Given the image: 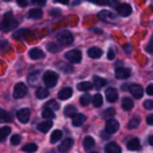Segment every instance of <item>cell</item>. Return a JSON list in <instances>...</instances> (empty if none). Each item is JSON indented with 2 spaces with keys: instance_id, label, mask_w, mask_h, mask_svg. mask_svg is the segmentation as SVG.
Segmentation results:
<instances>
[{
  "instance_id": "obj_16",
  "label": "cell",
  "mask_w": 153,
  "mask_h": 153,
  "mask_svg": "<svg viewBox=\"0 0 153 153\" xmlns=\"http://www.w3.org/2000/svg\"><path fill=\"white\" fill-rule=\"evenodd\" d=\"M51 128H53V121H47V120L40 122V124L38 125V129H39V132H42V133H47Z\"/></svg>"
},
{
  "instance_id": "obj_49",
  "label": "cell",
  "mask_w": 153,
  "mask_h": 153,
  "mask_svg": "<svg viewBox=\"0 0 153 153\" xmlns=\"http://www.w3.org/2000/svg\"><path fill=\"white\" fill-rule=\"evenodd\" d=\"M149 144H151V145L153 146V134L151 136V137H149Z\"/></svg>"
},
{
  "instance_id": "obj_7",
  "label": "cell",
  "mask_w": 153,
  "mask_h": 153,
  "mask_svg": "<svg viewBox=\"0 0 153 153\" xmlns=\"http://www.w3.org/2000/svg\"><path fill=\"white\" fill-rule=\"evenodd\" d=\"M116 10H117V13H118L120 16H124V18H126V16H129L130 13H132V7H130L129 4H126V3L118 4V7H117Z\"/></svg>"
},
{
  "instance_id": "obj_50",
  "label": "cell",
  "mask_w": 153,
  "mask_h": 153,
  "mask_svg": "<svg viewBox=\"0 0 153 153\" xmlns=\"http://www.w3.org/2000/svg\"><path fill=\"white\" fill-rule=\"evenodd\" d=\"M90 153H98V152H90Z\"/></svg>"
},
{
  "instance_id": "obj_18",
  "label": "cell",
  "mask_w": 153,
  "mask_h": 153,
  "mask_svg": "<svg viewBox=\"0 0 153 153\" xmlns=\"http://www.w3.org/2000/svg\"><path fill=\"white\" fill-rule=\"evenodd\" d=\"M71 94H73V90L70 89V87H65V89H62L61 91H59L58 97H59V100L65 101V100H69V98L71 97Z\"/></svg>"
},
{
  "instance_id": "obj_41",
  "label": "cell",
  "mask_w": 153,
  "mask_h": 153,
  "mask_svg": "<svg viewBox=\"0 0 153 153\" xmlns=\"http://www.w3.org/2000/svg\"><path fill=\"white\" fill-rule=\"evenodd\" d=\"M27 34H28V30H20V31H18V32L13 34V38L19 39V38H22V36H26Z\"/></svg>"
},
{
  "instance_id": "obj_10",
  "label": "cell",
  "mask_w": 153,
  "mask_h": 153,
  "mask_svg": "<svg viewBox=\"0 0 153 153\" xmlns=\"http://www.w3.org/2000/svg\"><path fill=\"white\" fill-rule=\"evenodd\" d=\"M30 110L28 109H20V110L16 113V117H18L19 122H22V124H27V122L30 121Z\"/></svg>"
},
{
  "instance_id": "obj_38",
  "label": "cell",
  "mask_w": 153,
  "mask_h": 153,
  "mask_svg": "<svg viewBox=\"0 0 153 153\" xmlns=\"http://www.w3.org/2000/svg\"><path fill=\"white\" fill-rule=\"evenodd\" d=\"M47 109H51V110H58L59 109V103L56 102V101H50V102L47 103V106H46Z\"/></svg>"
},
{
  "instance_id": "obj_25",
  "label": "cell",
  "mask_w": 153,
  "mask_h": 153,
  "mask_svg": "<svg viewBox=\"0 0 153 153\" xmlns=\"http://www.w3.org/2000/svg\"><path fill=\"white\" fill-rule=\"evenodd\" d=\"M10 121H11V114L8 111L3 110V109H0V122L1 124H7Z\"/></svg>"
},
{
  "instance_id": "obj_1",
  "label": "cell",
  "mask_w": 153,
  "mask_h": 153,
  "mask_svg": "<svg viewBox=\"0 0 153 153\" xmlns=\"http://www.w3.org/2000/svg\"><path fill=\"white\" fill-rule=\"evenodd\" d=\"M16 27H18V22L12 18V13L11 12L7 13V15L4 16V19L1 20V23H0V30L4 32L12 31V30L16 28Z\"/></svg>"
},
{
  "instance_id": "obj_35",
  "label": "cell",
  "mask_w": 153,
  "mask_h": 153,
  "mask_svg": "<svg viewBox=\"0 0 153 153\" xmlns=\"http://www.w3.org/2000/svg\"><path fill=\"white\" fill-rule=\"evenodd\" d=\"M138 125H140V118H138V117H133L129 121V124H128V128H129V129H136Z\"/></svg>"
},
{
  "instance_id": "obj_37",
  "label": "cell",
  "mask_w": 153,
  "mask_h": 153,
  "mask_svg": "<svg viewBox=\"0 0 153 153\" xmlns=\"http://www.w3.org/2000/svg\"><path fill=\"white\" fill-rule=\"evenodd\" d=\"M47 50L51 53H58L61 50V46H56L55 43H47Z\"/></svg>"
},
{
  "instance_id": "obj_3",
  "label": "cell",
  "mask_w": 153,
  "mask_h": 153,
  "mask_svg": "<svg viewBox=\"0 0 153 153\" xmlns=\"http://www.w3.org/2000/svg\"><path fill=\"white\" fill-rule=\"evenodd\" d=\"M43 82L46 83V86L48 87H54L58 82V74L54 71H46L43 74Z\"/></svg>"
},
{
  "instance_id": "obj_28",
  "label": "cell",
  "mask_w": 153,
  "mask_h": 153,
  "mask_svg": "<svg viewBox=\"0 0 153 153\" xmlns=\"http://www.w3.org/2000/svg\"><path fill=\"white\" fill-rule=\"evenodd\" d=\"M93 105L95 106V108H100V106H102V102H103V98L101 94H95L93 95V100H91Z\"/></svg>"
},
{
  "instance_id": "obj_11",
  "label": "cell",
  "mask_w": 153,
  "mask_h": 153,
  "mask_svg": "<svg viewBox=\"0 0 153 153\" xmlns=\"http://www.w3.org/2000/svg\"><path fill=\"white\" fill-rule=\"evenodd\" d=\"M114 74H116L117 79H126V78H129V75H130V70L126 69V67H117Z\"/></svg>"
},
{
  "instance_id": "obj_33",
  "label": "cell",
  "mask_w": 153,
  "mask_h": 153,
  "mask_svg": "<svg viewBox=\"0 0 153 153\" xmlns=\"http://www.w3.org/2000/svg\"><path fill=\"white\" fill-rule=\"evenodd\" d=\"M61 138H62V132L61 130H55V132H53V134H51L50 141H51V144H55V143H58Z\"/></svg>"
},
{
  "instance_id": "obj_46",
  "label": "cell",
  "mask_w": 153,
  "mask_h": 153,
  "mask_svg": "<svg viewBox=\"0 0 153 153\" xmlns=\"http://www.w3.org/2000/svg\"><path fill=\"white\" fill-rule=\"evenodd\" d=\"M146 122H148V125H153V114H149L146 117Z\"/></svg>"
},
{
  "instance_id": "obj_34",
  "label": "cell",
  "mask_w": 153,
  "mask_h": 153,
  "mask_svg": "<svg viewBox=\"0 0 153 153\" xmlns=\"http://www.w3.org/2000/svg\"><path fill=\"white\" fill-rule=\"evenodd\" d=\"M91 87H93V83H90V82H81L78 85V90H81V91H89Z\"/></svg>"
},
{
  "instance_id": "obj_21",
  "label": "cell",
  "mask_w": 153,
  "mask_h": 153,
  "mask_svg": "<svg viewBox=\"0 0 153 153\" xmlns=\"http://www.w3.org/2000/svg\"><path fill=\"white\" fill-rule=\"evenodd\" d=\"M133 106H134V102H133L132 98L125 97L124 100H122V109H124V110H126V111L132 110Z\"/></svg>"
},
{
  "instance_id": "obj_48",
  "label": "cell",
  "mask_w": 153,
  "mask_h": 153,
  "mask_svg": "<svg viewBox=\"0 0 153 153\" xmlns=\"http://www.w3.org/2000/svg\"><path fill=\"white\" fill-rule=\"evenodd\" d=\"M18 4L20 5V7H26L28 3H27V1H23V0H18Z\"/></svg>"
},
{
  "instance_id": "obj_47",
  "label": "cell",
  "mask_w": 153,
  "mask_h": 153,
  "mask_svg": "<svg viewBox=\"0 0 153 153\" xmlns=\"http://www.w3.org/2000/svg\"><path fill=\"white\" fill-rule=\"evenodd\" d=\"M3 48H8V43L5 42V40L0 42V50H3Z\"/></svg>"
},
{
  "instance_id": "obj_30",
  "label": "cell",
  "mask_w": 153,
  "mask_h": 153,
  "mask_svg": "<svg viewBox=\"0 0 153 153\" xmlns=\"http://www.w3.org/2000/svg\"><path fill=\"white\" fill-rule=\"evenodd\" d=\"M10 133H11V128H8V126L1 128V129H0V143H3V141L5 140V137L10 136Z\"/></svg>"
},
{
  "instance_id": "obj_14",
  "label": "cell",
  "mask_w": 153,
  "mask_h": 153,
  "mask_svg": "<svg viewBox=\"0 0 153 153\" xmlns=\"http://www.w3.org/2000/svg\"><path fill=\"white\" fill-rule=\"evenodd\" d=\"M30 58L36 61V59H42L45 58V53H43L40 48H31L30 50Z\"/></svg>"
},
{
  "instance_id": "obj_20",
  "label": "cell",
  "mask_w": 153,
  "mask_h": 153,
  "mask_svg": "<svg viewBox=\"0 0 153 153\" xmlns=\"http://www.w3.org/2000/svg\"><path fill=\"white\" fill-rule=\"evenodd\" d=\"M87 54H89L90 58L98 59V58H101V55H102V50H101V48H98V47H91V48H89Z\"/></svg>"
},
{
  "instance_id": "obj_27",
  "label": "cell",
  "mask_w": 153,
  "mask_h": 153,
  "mask_svg": "<svg viewBox=\"0 0 153 153\" xmlns=\"http://www.w3.org/2000/svg\"><path fill=\"white\" fill-rule=\"evenodd\" d=\"M76 114V108L74 105H69V106H66V109H65V116L66 117H74Z\"/></svg>"
},
{
  "instance_id": "obj_8",
  "label": "cell",
  "mask_w": 153,
  "mask_h": 153,
  "mask_svg": "<svg viewBox=\"0 0 153 153\" xmlns=\"http://www.w3.org/2000/svg\"><path fill=\"white\" fill-rule=\"evenodd\" d=\"M129 91H130V94H132L134 98H137V100H140V98L143 97V94H144L143 87H141L140 85H137V83L129 85Z\"/></svg>"
},
{
  "instance_id": "obj_45",
  "label": "cell",
  "mask_w": 153,
  "mask_h": 153,
  "mask_svg": "<svg viewBox=\"0 0 153 153\" xmlns=\"http://www.w3.org/2000/svg\"><path fill=\"white\" fill-rule=\"evenodd\" d=\"M146 93H148L149 95H153V83H151V85H148V86H146Z\"/></svg>"
},
{
  "instance_id": "obj_29",
  "label": "cell",
  "mask_w": 153,
  "mask_h": 153,
  "mask_svg": "<svg viewBox=\"0 0 153 153\" xmlns=\"http://www.w3.org/2000/svg\"><path fill=\"white\" fill-rule=\"evenodd\" d=\"M42 117H43V118H47V121H51V120L55 117V114H54V111L51 110V109L45 108V110L42 111Z\"/></svg>"
},
{
  "instance_id": "obj_23",
  "label": "cell",
  "mask_w": 153,
  "mask_h": 153,
  "mask_svg": "<svg viewBox=\"0 0 153 153\" xmlns=\"http://www.w3.org/2000/svg\"><path fill=\"white\" fill-rule=\"evenodd\" d=\"M43 16V11L40 8H32L28 12V18L31 19H40Z\"/></svg>"
},
{
  "instance_id": "obj_17",
  "label": "cell",
  "mask_w": 153,
  "mask_h": 153,
  "mask_svg": "<svg viewBox=\"0 0 153 153\" xmlns=\"http://www.w3.org/2000/svg\"><path fill=\"white\" fill-rule=\"evenodd\" d=\"M128 149L129 151H138L140 149V146H141V144H140V140L138 138H132V140H129L128 141Z\"/></svg>"
},
{
  "instance_id": "obj_4",
  "label": "cell",
  "mask_w": 153,
  "mask_h": 153,
  "mask_svg": "<svg viewBox=\"0 0 153 153\" xmlns=\"http://www.w3.org/2000/svg\"><path fill=\"white\" fill-rule=\"evenodd\" d=\"M28 89H27V85L23 83V82H19V83L15 85L13 87V97L15 98H23L24 95L27 94Z\"/></svg>"
},
{
  "instance_id": "obj_13",
  "label": "cell",
  "mask_w": 153,
  "mask_h": 153,
  "mask_svg": "<svg viewBox=\"0 0 153 153\" xmlns=\"http://www.w3.org/2000/svg\"><path fill=\"white\" fill-rule=\"evenodd\" d=\"M73 143H74V141H73L71 138H66V140H63L61 143V145H59V152L61 153L69 152L70 149H71V146H73Z\"/></svg>"
},
{
  "instance_id": "obj_32",
  "label": "cell",
  "mask_w": 153,
  "mask_h": 153,
  "mask_svg": "<svg viewBox=\"0 0 153 153\" xmlns=\"http://www.w3.org/2000/svg\"><path fill=\"white\" fill-rule=\"evenodd\" d=\"M23 151L26 152V153H34V152H36L38 151V145L36 144H27V145H24L23 146Z\"/></svg>"
},
{
  "instance_id": "obj_6",
  "label": "cell",
  "mask_w": 153,
  "mask_h": 153,
  "mask_svg": "<svg viewBox=\"0 0 153 153\" xmlns=\"http://www.w3.org/2000/svg\"><path fill=\"white\" fill-rule=\"evenodd\" d=\"M120 129V124L117 120L111 118V120H106V125H105V130L109 133V134H113L117 130Z\"/></svg>"
},
{
  "instance_id": "obj_26",
  "label": "cell",
  "mask_w": 153,
  "mask_h": 153,
  "mask_svg": "<svg viewBox=\"0 0 153 153\" xmlns=\"http://www.w3.org/2000/svg\"><path fill=\"white\" fill-rule=\"evenodd\" d=\"M94 145H95V141H94V138H93V137L87 136V137L83 138V146H85V149H91Z\"/></svg>"
},
{
  "instance_id": "obj_31",
  "label": "cell",
  "mask_w": 153,
  "mask_h": 153,
  "mask_svg": "<svg viewBox=\"0 0 153 153\" xmlns=\"http://www.w3.org/2000/svg\"><path fill=\"white\" fill-rule=\"evenodd\" d=\"M91 100H93V97H91V95H89V94L86 93V94L81 95V98H79V102H81V105L87 106L90 102H91Z\"/></svg>"
},
{
  "instance_id": "obj_12",
  "label": "cell",
  "mask_w": 153,
  "mask_h": 153,
  "mask_svg": "<svg viewBox=\"0 0 153 153\" xmlns=\"http://www.w3.org/2000/svg\"><path fill=\"white\" fill-rule=\"evenodd\" d=\"M106 100L109 101V102H116L117 98H118V91H117L114 87H109V89H106Z\"/></svg>"
},
{
  "instance_id": "obj_19",
  "label": "cell",
  "mask_w": 153,
  "mask_h": 153,
  "mask_svg": "<svg viewBox=\"0 0 153 153\" xmlns=\"http://www.w3.org/2000/svg\"><path fill=\"white\" fill-rule=\"evenodd\" d=\"M106 153H121V148L120 145H117L116 143H109L108 145L105 146Z\"/></svg>"
},
{
  "instance_id": "obj_44",
  "label": "cell",
  "mask_w": 153,
  "mask_h": 153,
  "mask_svg": "<svg viewBox=\"0 0 153 153\" xmlns=\"http://www.w3.org/2000/svg\"><path fill=\"white\" fill-rule=\"evenodd\" d=\"M114 58H116V54H114V51L110 48V50L108 51V59H110L111 61V59H114Z\"/></svg>"
},
{
  "instance_id": "obj_2",
  "label": "cell",
  "mask_w": 153,
  "mask_h": 153,
  "mask_svg": "<svg viewBox=\"0 0 153 153\" xmlns=\"http://www.w3.org/2000/svg\"><path fill=\"white\" fill-rule=\"evenodd\" d=\"M56 39H58L59 43H62V45H71L73 40H74V36H73V34L70 31H67V30H63V31L58 32V35H56Z\"/></svg>"
},
{
  "instance_id": "obj_42",
  "label": "cell",
  "mask_w": 153,
  "mask_h": 153,
  "mask_svg": "<svg viewBox=\"0 0 153 153\" xmlns=\"http://www.w3.org/2000/svg\"><path fill=\"white\" fill-rule=\"evenodd\" d=\"M144 108L145 109H152L153 108V101H145V102H144Z\"/></svg>"
},
{
  "instance_id": "obj_22",
  "label": "cell",
  "mask_w": 153,
  "mask_h": 153,
  "mask_svg": "<svg viewBox=\"0 0 153 153\" xmlns=\"http://www.w3.org/2000/svg\"><path fill=\"white\" fill-rule=\"evenodd\" d=\"M106 79H103V78H101V76H94L93 78V86L94 87H97V89H102L103 86H106Z\"/></svg>"
},
{
  "instance_id": "obj_36",
  "label": "cell",
  "mask_w": 153,
  "mask_h": 153,
  "mask_svg": "<svg viewBox=\"0 0 153 153\" xmlns=\"http://www.w3.org/2000/svg\"><path fill=\"white\" fill-rule=\"evenodd\" d=\"M114 114H116V110H114L113 108H110V109H106V110L103 111L102 117H105V118H108V120H111L114 117Z\"/></svg>"
},
{
  "instance_id": "obj_40",
  "label": "cell",
  "mask_w": 153,
  "mask_h": 153,
  "mask_svg": "<svg viewBox=\"0 0 153 153\" xmlns=\"http://www.w3.org/2000/svg\"><path fill=\"white\" fill-rule=\"evenodd\" d=\"M20 140H22V137L19 134H13L12 137H11V144H12V145H19Z\"/></svg>"
},
{
  "instance_id": "obj_39",
  "label": "cell",
  "mask_w": 153,
  "mask_h": 153,
  "mask_svg": "<svg viewBox=\"0 0 153 153\" xmlns=\"http://www.w3.org/2000/svg\"><path fill=\"white\" fill-rule=\"evenodd\" d=\"M58 67L62 70V71H65V73H73V67L71 66H65V63H58Z\"/></svg>"
},
{
  "instance_id": "obj_43",
  "label": "cell",
  "mask_w": 153,
  "mask_h": 153,
  "mask_svg": "<svg viewBox=\"0 0 153 153\" xmlns=\"http://www.w3.org/2000/svg\"><path fill=\"white\" fill-rule=\"evenodd\" d=\"M146 51L148 53H153V35H152V39H151V43L146 46Z\"/></svg>"
},
{
  "instance_id": "obj_5",
  "label": "cell",
  "mask_w": 153,
  "mask_h": 153,
  "mask_svg": "<svg viewBox=\"0 0 153 153\" xmlns=\"http://www.w3.org/2000/svg\"><path fill=\"white\" fill-rule=\"evenodd\" d=\"M66 59L69 62H71V63H78V62H81V59H82V54H81V51L79 50H70L69 53H66Z\"/></svg>"
},
{
  "instance_id": "obj_9",
  "label": "cell",
  "mask_w": 153,
  "mask_h": 153,
  "mask_svg": "<svg viewBox=\"0 0 153 153\" xmlns=\"http://www.w3.org/2000/svg\"><path fill=\"white\" fill-rule=\"evenodd\" d=\"M98 18L105 20V22H111V23H113V22L117 19V15L113 12V11H101V12L98 13Z\"/></svg>"
},
{
  "instance_id": "obj_15",
  "label": "cell",
  "mask_w": 153,
  "mask_h": 153,
  "mask_svg": "<svg viewBox=\"0 0 153 153\" xmlns=\"http://www.w3.org/2000/svg\"><path fill=\"white\" fill-rule=\"evenodd\" d=\"M86 121V117L85 114H81V113H76L74 117H73V125L74 126H82Z\"/></svg>"
},
{
  "instance_id": "obj_24",
  "label": "cell",
  "mask_w": 153,
  "mask_h": 153,
  "mask_svg": "<svg viewBox=\"0 0 153 153\" xmlns=\"http://www.w3.org/2000/svg\"><path fill=\"white\" fill-rule=\"evenodd\" d=\"M48 95H50V93H48V90L45 89V87H38L36 89V98H39V100H45Z\"/></svg>"
}]
</instances>
